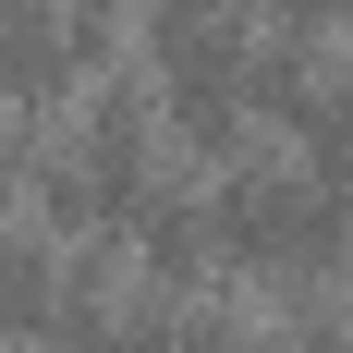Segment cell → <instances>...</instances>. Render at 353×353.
<instances>
[{"label":"cell","instance_id":"obj_9","mask_svg":"<svg viewBox=\"0 0 353 353\" xmlns=\"http://www.w3.org/2000/svg\"><path fill=\"white\" fill-rule=\"evenodd\" d=\"M0 12H25V0H0Z\"/></svg>","mask_w":353,"mask_h":353},{"label":"cell","instance_id":"obj_2","mask_svg":"<svg viewBox=\"0 0 353 353\" xmlns=\"http://www.w3.org/2000/svg\"><path fill=\"white\" fill-rule=\"evenodd\" d=\"M317 85H329V37L256 25V49H244V122H256V134L292 146V122H305V98H317Z\"/></svg>","mask_w":353,"mask_h":353},{"label":"cell","instance_id":"obj_8","mask_svg":"<svg viewBox=\"0 0 353 353\" xmlns=\"http://www.w3.org/2000/svg\"><path fill=\"white\" fill-rule=\"evenodd\" d=\"M25 159H37V122H25V110H0V219L25 208Z\"/></svg>","mask_w":353,"mask_h":353},{"label":"cell","instance_id":"obj_4","mask_svg":"<svg viewBox=\"0 0 353 353\" xmlns=\"http://www.w3.org/2000/svg\"><path fill=\"white\" fill-rule=\"evenodd\" d=\"M292 159H305V171H329V183L353 195V61H329V85L305 98V122H292Z\"/></svg>","mask_w":353,"mask_h":353},{"label":"cell","instance_id":"obj_6","mask_svg":"<svg viewBox=\"0 0 353 353\" xmlns=\"http://www.w3.org/2000/svg\"><path fill=\"white\" fill-rule=\"evenodd\" d=\"M281 353H353V292H305V305H268Z\"/></svg>","mask_w":353,"mask_h":353},{"label":"cell","instance_id":"obj_5","mask_svg":"<svg viewBox=\"0 0 353 353\" xmlns=\"http://www.w3.org/2000/svg\"><path fill=\"white\" fill-rule=\"evenodd\" d=\"M171 353H281V317L268 305H232V292H195Z\"/></svg>","mask_w":353,"mask_h":353},{"label":"cell","instance_id":"obj_3","mask_svg":"<svg viewBox=\"0 0 353 353\" xmlns=\"http://www.w3.org/2000/svg\"><path fill=\"white\" fill-rule=\"evenodd\" d=\"M49 305H61V244L37 219H0V341L37 353L49 341Z\"/></svg>","mask_w":353,"mask_h":353},{"label":"cell","instance_id":"obj_1","mask_svg":"<svg viewBox=\"0 0 353 353\" xmlns=\"http://www.w3.org/2000/svg\"><path fill=\"white\" fill-rule=\"evenodd\" d=\"M208 244L219 268L268 281V305H305V292H341L353 268V195L329 171H305L281 134H256L244 159L208 171Z\"/></svg>","mask_w":353,"mask_h":353},{"label":"cell","instance_id":"obj_7","mask_svg":"<svg viewBox=\"0 0 353 353\" xmlns=\"http://www.w3.org/2000/svg\"><path fill=\"white\" fill-rule=\"evenodd\" d=\"M232 12H256V25H292V37H329V25H353V0H232Z\"/></svg>","mask_w":353,"mask_h":353}]
</instances>
